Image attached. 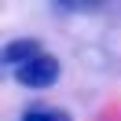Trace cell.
Returning a JSON list of instances; mask_svg holds the SVG:
<instances>
[{"label":"cell","instance_id":"obj_1","mask_svg":"<svg viewBox=\"0 0 121 121\" xmlns=\"http://www.w3.org/2000/svg\"><path fill=\"white\" fill-rule=\"evenodd\" d=\"M18 84L22 88H33V92H44V88H52L55 81L62 77V62H59V55H52V52H40L33 62H26V66H18L15 73Z\"/></svg>","mask_w":121,"mask_h":121},{"label":"cell","instance_id":"obj_2","mask_svg":"<svg viewBox=\"0 0 121 121\" xmlns=\"http://www.w3.org/2000/svg\"><path fill=\"white\" fill-rule=\"evenodd\" d=\"M40 52H44V48H40V40H37V37H15V40H8V44H4V66L15 73L18 66L33 62Z\"/></svg>","mask_w":121,"mask_h":121},{"label":"cell","instance_id":"obj_3","mask_svg":"<svg viewBox=\"0 0 121 121\" xmlns=\"http://www.w3.org/2000/svg\"><path fill=\"white\" fill-rule=\"evenodd\" d=\"M18 121H73V117L59 106H30V110H22Z\"/></svg>","mask_w":121,"mask_h":121}]
</instances>
